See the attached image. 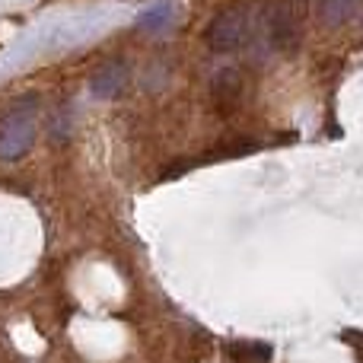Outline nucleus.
<instances>
[{
  "mask_svg": "<svg viewBox=\"0 0 363 363\" xmlns=\"http://www.w3.org/2000/svg\"><path fill=\"white\" fill-rule=\"evenodd\" d=\"M38 102L32 99H23L6 112V118L0 121V160L13 163V160L26 157L35 140V121H38V112H35Z\"/></svg>",
  "mask_w": 363,
  "mask_h": 363,
  "instance_id": "1",
  "label": "nucleus"
},
{
  "mask_svg": "<svg viewBox=\"0 0 363 363\" xmlns=\"http://www.w3.org/2000/svg\"><path fill=\"white\" fill-rule=\"evenodd\" d=\"M245 38H249V10L245 6L220 10L204 29L207 48L217 51V55H233L236 48L245 45Z\"/></svg>",
  "mask_w": 363,
  "mask_h": 363,
  "instance_id": "2",
  "label": "nucleus"
},
{
  "mask_svg": "<svg viewBox=\"0 0 363 363\" xmlns=\"http://www.w3.org/2000/svg\"><path fill=\"white\" fill-rule=\"evenodd\" d=\"M268 42L274 45L277 51H284V55H290V51L296 48V42H300L296 13H294V6H290L287 0L271 10V16H268Z\"/></svg>",
  "mask_w": 363,
  "mask_h": 363,
  "instance_id": "3",
  "label": "nucleus"
},
{
  "mask_svg": "<svg viewBox=\"0 0 363 363\" xmlns=\"http://www.w3.org/2000/svg\"><path fill=\"white\" fill-rule=\"evenodd\" d=\"M128 86V64L125 61H106L89 80V89H93L96 99H115L121 89Z\"/></svg>",
  "mask_w": 363,
  "mask_h": 363,
  "instance_id": "4",
  "label": "nucleus"
},
{
  "mask_svg": "<svg viewBox=\"0 0 363 363\" xmlns=\"http://www.w3.org/2000/svg\"><path fill=\"white\" fill-rule=\"evenodd\" d=\"M315 10L325 26H345L347 19H354L363 10V0H319Z\"/></svg>",
  "mask_w": 363,
  "mask_h": 363,
  "instance_id": "5",
  "label": "nucleus"
},
{
  "mask_svg": "<svg viewBox=\"0 0 363 363\" xmlns=\"http://www.w3.org/2000/svg\"><path fill=\"white\" fill-rule=\"evenodd\" d=\"M172 6H176L172 0H153V4L138 16V26H140L144 32H163L166 26H169L172 13H176Z\"/></svg>",
  "mask_w": 363,
  "mask_h": 363,
  "instance_id": "6",
  "label": "nucleus"
},
{
  "mask_svg": "<svg viewBox=\"0 0 363 363\" xmlns=\"http://www.w3.org/2000/svg\"><path fill=\"white\" fill-rule=\"evenodd\" d=\"M242 80H239L236 70H220L217 77H213V93H217L220 102H233L239 99V93H242Z\"/></svg>",
  "mask_w": 363,
  "mask_h": 363,
  "instance_id": "7",
  "label": "nucleus"
}]
</instances>
